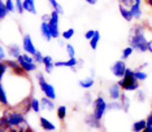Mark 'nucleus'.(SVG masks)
I'll return each instance as SVG.
<instances>
[{"mask_svg": "<svg viewBox=\"0 0 152 132\" xmlns=\"http://www.w3.org/2000/svg\"><path fill=\"white\" fill-rule=\"evenodd\" d=\"M118 10H120L121 17H122L126 22H131V21L134 20V17H133V15H131V12H130V8H127V7L122 5V4H118Z\"/></svg>", "mask_w": 152, "mask_h": 132, "instance_id": "obj_22", "label": "nucleus"}, {"mask_svg": "<svg viewBox=\"0 0 152 132\" xmlns=\"http://www.w3.org/2000/svg\"><path fill=\"white\" fill-rule=\"evenodd\" d=\"M34 61L37 62L38 65H43V60H44V56H43V53L40 51H37V53L34 54Z\"/></svg>", "mask_w": 152, "mask_h": 132, "instance_id": "obj_41", "label": "nucleus"}, {"mask_svg": "<svg viewBox=\"0 0 152 132\" xmlns=\"http://www.w3.org/2000/svg\"><path fill=\"white\" fill-rule=\"evenodd\" d=\"M8 58V52L4 46H0V61H5Z\"/></svg>", "mask_w": 152, "mask_h": 132, "instance_id": "obj_43", "label": "nucleus"}, {"mask_svg": "<svg viewBox=\"0 0 152 132\" xmlns=\"http://www.w3.org/2000/svg\"><path fill=\"white\" fill-rule=\"evenodd\" d=\"M108 110L120 112V110H122V104L120 100H110V102H108Z\"/></svg>", "mask_w": 152, "mask_h": 132, "instance_id": "obj_31", "label": "nucleus"}, {"mask_svg": "<svg viewBox=\"0 0 152 132\" xmlns=\"http://www.w3.org/2000/svg\"><path fill=\"white\" fill-rule=\"evenodd\" d=\"M148 51L152 53V38H151V40L148 41Z\"/></svg>", "mask_w": 152, "mask_h": 132, "instance_id": "obj_52", "label": "nucleus"}, {"mask_svg": "<svg viewBox=\"0 0 152 132\" xmlns=\"http://www.w3.org/2000/svg\"><path fill=\"white\" fill-rule=\"evenodd\" d=\"M66 114H68V107L65 105H58L57 109H56V115L58 118V120H65V118H66Z\"/></svg>", "mask_w": 152, "mask_h": 132, "instance_id": "obj_26", "label": "nucleus"}, {"mask_svg": "<svg viewBox=\"0 0 152 132\" xmlns=\"http://www.w3.org/2000/svg\"><path fill=\"white\" fill-rule=\"evenodd\" d=\"M50 18H51V13L50 15H43V17H42V21H50Z\"/></svg>", "mask_w": 152, "mask_h": 132, "instance_id": "obj_48", "label": "nucleus"}, {"mask_svg": "<svg viewBox=\"0 0 152 132\" xmlns=\"http://www.w3.org/2000/svg\"><path fill=\"white\" fill-rule=\"evenodd\" d=\"M91 106H92V114L100 120L103 119V117L108 112V101H105V99L103 96L96 97Z\"/></svg>", "mask_w": 152, "mask_h": 132, "instance_id": "obj_5", "label": "nucleus"}, {"mask_svg": "<svg viewBox=\"0 0 152 132\" xmlns=\"http://www.w3.org/2000/svg\"><path fill=\"white\" fill-rule=\"evenodd\" d=\"M78 84H79V87H81L82 89L88 91V89H91L92 87L95 86V78L94 76H91V75H88V76H86V78L81 79V81L78 82Z\"/></svg>", "mask_w": 152, "mask_h": 132, "instance_id": "obj_19", "label": "nucleus"}, {"mask_svg": "<svg viewBox=\"0 0 152 132\" xmlns=\"http://www.w3.org/2000/svg\"><path fill=\"white\" fill-rule=\"evenodd\" d=\"M147 127V119H139L131 124V131L133 132H142Z\"/></svg>", "mask_w": 152, "mask_h": 132, "instance_id": "obj_25", "label": "nucleus"}, {"mask_svg": "<svg viewBox=\"0 0 152 132\" xmlns=\"http://www.w3.org/2000/svg\"><path fill=\"white\" fill-rule=\"evenodd\" d=\"M142 132H152V126H150V124H147V127L144 128V130L142 131Z\"/></svg>", "mask_w": 152, "mask_h": 132, "instance_id": "obj_49", "label": "nucleus"}, {"mask_svg": "<svg viewBox=\"0 0 152 132\" xmlns=\"http://www.w3.org/2000/svg\"><path fill=\"white\" fill-rule=\"evenodd\" d=\"M55 67H68V69H70L72 71L77 73L79 70L78 69V58L73 57V58H69L66 61H56L55 62Z\"/></svg>", "mask_w": 152, "mask_h": 132, "instance_id": "obj_9", "label": "nucleus"}, {"mask_svg": "<svg viewBox=\"0 0 152 132\" xmlns=\"http://www.w3.org/2000/svg\"><path fill=\"white\" fill-rule=\"evenodd\" d=\"M95 33H96V30H87V31L85 33V39H86V40H91L92 38H94Z\"/></svg>", "mask_w": 152, "mask_h": 132, "instance_id": "obj_45", "label": "nucleus"}, {"mask_svg": "<svg viewBox=\"0 0 152 132\" xmlns=\"http://www.w3.org/2000/svg\"><path fill=\"white\" fill-rule=\"evenodd\" d=\"M55 62L52 56H50V54H46L44 56V60H43V69H44V73L46 74H51L55 67Z\"/></svg>", "mask_w": 152, "mask_h": 132, "instance_id": "obj_20", "label": "nucleus"}, {"mask_svg": "<svg viewBox=\"0 0 152 132\" xmlns=\"http://www.w3.org/2000/svg\"><path fill=\"white\" fill-rule=\"evenodd\" d=\"M134 99H135V101L143 104V102H146V100H147V95H146V92H144L143 89L139 88L138 91L134 92Z\"/></svg>", "mask_w": 152, "mask_h": 132, "instance_id": "obj_27", "label": "nucleus"}, {"mask_svg": "<svg viewBox=\"0 0 152 132\" xmlns=\"http://www.w3.org/2000/svg\"><path fill=\"white\" fill-rule=\"evenodd\" d=\"M9 70V66L8 64H7L5 61H0V81H3V79L7 76V74H8Z\"/></svg>", "mask_w": 152, "mask_h": 132, "instance_id": "obj_32", "label": "nucleus"}, {"mask_svg": "<svg viewBox=\"0 0 152 132\" xmlns=\"http://www.w3.org/2000/svg\"><path fill=\"white\" fill-rule=\"evenodd\" d=\"M118 83L125 92H135L140 88V84H139L140 82L135 78V73H134L133 69H129V67L126 69L125 75L120 79Z\"/></svg>", "mask_w": 152, "mask_h": 132, "instance_id": "obj_3", "label": "nucleus"}, {"mask_svg": "<svg viewBox=\"0 0 152 132\" xmlns=\"http://www.w3.org/2000/svg\"><path fill=\"white\" fill-rule=\"evenodd\" d=\"M142 1H143V0H137V1L130 7L131 15H133L134 20H137V21L142 20V17H143V8H142Z\"/></svg>", "mask_w": 152, "mask_h": 132, "instance_id": "obj_15", "label": "nucleus"}, {"mask_svg": "<svg viewBox=\"0 0 152 132\" xmlns=\"http://www.w3.org/2000/svg\"><path fill=\"white\" fill-rule=\"evenodd\" d=\"M122 93H124V89H122V87L120 86L118 82L113 83V84H110L108 87V96L110 100H120Z\"/></svg>", "mask_w": 152, "mask_h": 132, "instance_id": "obj_11", "label": "nucleus"}, {"mask_svg": "<svg viewBox=\"0 0 152 132\" xmlns=\"http://www.w3.org/2000/svg\"><path fill=\"white\" fill-rule=\"evenodd\" d=\"M8 132H20V131H18V128L16 127V128H12V130H8Z\"/></svg>", "mask_w": 152, "mask_h": 132, "instance_id": "obj_55", "label": "nucleus"}, {"mask_svg": "<svg viewBox=\"0 0 152 132\" xmlns=\"http://www.w3.org/2000/svg\"><path fill=\"white\" fill-rule=\"evenodd\" d=\"M5 62L8 64L9 66V70H11V73H13V74L16 75H27V73L22 69V66L20 65V62L16 60V58H7Z\"/></svg>", "mask_w": 152, "mask_h": 132, "instance_id": "obj_10", "label": "nucleus"}, {"mask_svg": "<svg viewBox=\"0 0 152 132\" xmlns=\"http://www.w3.org/2000/svg\"><path fill=\"white\" fill-rule=\"evenodd\" d=\"M22 49H23V52L31 54V56H34L38 51L35 48V44H34V41H33V38L30 36L29 34H25V35L22 36Z\"/></svg>", "mask_w": 152, "mask_h": 132, "instance_id": "obj_8", "label": "nucleus"}, {"mask_svg": "<svg viewBox=\"0 0 152 132\" xmlns=\"http://www.w3.org/2000/svg\"><path fill=\"white\" fill-rule=\"evenodd\" d=\"M90 74H91V76H94V78H95V75H96V71L94 70V69H91V70H90Z\"/></svg>", "mask_w": 152, "mask_h": 132, "instance_id": "obj_54", "label": "nucleus"}, {"mask_svg": "<svg viewBox=\"0 0 152 132\" xmlns=\"http://www.w3.org/2000/svg\"><path fill=\"white\" fill-rule=\"evenodd\" d=\"M146 67H148V62H144V64H142V65H140L138 69H140V70H144V69H146Z\"/></svg>", "mask_w": 152, "mask_h": 132, "instance_id": "obj_50", "label": "nucleus"}, {"mask_svg": "<svg viewBox=\"0 0 152 132\" xmlns=\"http://www.w3.org/2000/svg\"><path fill=\"white\" fill-rule=\"evenodd\" d=\"M134 48L133 47H130V46H127L126 48H124L122 49V53H121V60H124V61H126V60H129V58L131 57V54L134 53Z\"/></svg>", "mask_w": 152, "mask_h": 132, "instance_id": "obj_30", "label": "nucleus"}, {"mask_svg": "<svg viewBox=\"0 0 152 132\" xmlns=\"http://www.w3.org/2000/svg\"><path fill=\"white\" fill-rule=\"evenodd\" d=\"M99 41H100V31H99V30H96V33H95L94 38H92L91 40H88L90 48H91L92 51H95L96 48H98V46H99Z\"/></svg>", "mask_w": 152, "mask_h": 132, "instance_id": "obj_29", "label": "nucleus"}, {"mask_svg": "<svg viewBox=\"0 0 152 132\" xmlns=\"http://www.w3.org/2000/svg\"><path fill=\"white\" fill-rule=\"evenodd\" d=\"M57 44H58V47H60V48H64V47H66V44L64 43V39H63V40H58V43H57Z\"/></svg>", "mask_w": 152, "mask_h": 132, "instance_id": "obj_51", "label": "nucleus"}, {"mask_svg": "<svg viewBox=\"0 0 152 132\" xmlns=\"http://www.w3.org/2000/svg\"><path fill=\"white\" fill-rule=\"evenodd\" d=\"M82 102L85 104V105H92V102H94V100H92V96L91 93H85L83 97H82Z\"/></svg>", "mask_w": 152, "mask_h": 132, "instance_id": "obj_42", "label": "nucleus"}, {"mask_svg": "<svg viewBox=\"0 0 152 132\" xmlns=\"http://www.w3.org/2000/svg\"><path fill=\"white\" fill-rule=\"evenodd\" d=\"M0 102L4 107H9V97H8V92H7L5 86L0 82Z\"/></svg>", "mask_w": 152, "mask_h": 132, "instance_id": "obj_21", "label": "nucleus"}, {"mask_svg": "<svg viewBox=\"0 0 152 132\" xmlns=\"http://www.w3.org/2000/svg\"><path fill=\"white\" fill-rule=\"evenodd\" d=\"M117 1H118V4H122V5L127 7V8H130V7L133 5L137 0H117Z\"/></svg>", "mask_w": 152, "mask_h": 132, "instance_id": "obj_44", "label": "nucleus"}, {"mask_svg": "<svg viewBox=\"0 0 152 132\" xmlns=\"http://www.w3.org/2000/svg\"><path fill=\"white\" fill-rule=\"evenodd\" d=\"M134 73H135V78L139 82H144V81H147V79H148V74L144 70H140V69L137 67L135 70H134Z\"/></svg>", "mask_w": 152, "mask_h": 132, "instance_id": "obj_33", "label": "nucleus"}, {"mask_svg": "<svg viewBox=\"0 0 152 132\" xmlns=\"http://www.w3.org/2000/svg\"><path fill=\"white\" fill-rule=\"evenodd\" d=\"M9 15L8 9H7V5H5V1L4 0H0V20H5L7 16Z\"/></svg>", "mask_w": 152, "mask_h": 132, "instance_id": "obj_34", "label": "nucleus"}, {"mask_svg": "<svg viewBox=\"0 0 152 132\" xmlns=\"http://www.w3.org/2000/svg\"><path fill=\"white\" fill-rule=\"evenodd\" d=\"M16 12L18 15H23L25 7H23V0H16Z\"/></svg>", "mask_w": 152, "mask_h": 132, "instance_id": "obj_40", "label": "nucleus"}, {"mask_svg": "<svg viewBox=\"0 0 152 132\" xmlns=\"http://www.w3.org/2000/svg\"><path fill=\"white\" fill-rule=\"evenodd\" d=\"M17 128H18V131H20V132H34V131H33V128H31V126H30V124L27 123V120L22 122Z\"/></svg>", "mask_w": 152, "mask_h": 132, "instance_id": "obj_37", "label": "nucleus"}, {"mask_svg": "<svg viewBox=\"0 0 152 132\" xmlns=\"http://www.w3.org/2000/svg\"><path fill=\"white\" fill-rule=\"evenodd\" d=\"M146 119H147V124H150V126H152V110L150 113H148V115L146 117Z\"/></svg>", "mask_w": 152, "mask_h": 132, "instance_id": "obj_46", "label": "nucleus"}, {"mask_svg": "<svg viewBox=\"0 0 152 132\" xmlns=\"http://www.w3.org/2000/svg\"><path fill=\"white\" fill-rule=\"evenodd\" d=\"M5 5H7L9 15L16 12V0H5Z\"/></svg>", "mask_w": 152, "mask_h": 132, "instance_id": "obj_38", "label": "nucleus"}, {"mask_svg": "<svg viewBox=\"0 0 152 132\" xmlns=\"http://www.w3.org/2000/svg\"><path fill=\"white\" fill-rule=\"evenodd\" d=\"M65 51H66V54L69 56V58H73V57H75V54H77V51H75L74 46H72V44H66Z\"/></svg>", "mask_w": 152, "mask_h": 132, "instance_id": "obj_39", "label": "nucleus"}, {"mask_svg": "<svg viewBox=\"0 0 152 132\" xmlns=\"http://www.w3.org/2000/svg\"><path fill=\"white\" fill-rule=\"evenodd\" d=\"M39 126L43 131H46V132H55L57 130L56 124H55L53 122H51V120L46 117H39Z\"/></svg>", "mask_w": 152, "mask_h": 132, "instance_id": "obj_16", "label": "nucleus"}, {"mask_svg": "<svg viewBox=\"0 0 152 132\" xmlns=\"http://www.w3.org/2000/svg\"><path fill=\"white\" fill-rule=\"evenodd\" d=\"M151 30V26L147 22L135 23L130 29L129 36H127V43L130 47L139 53H146L148 51V41L151 39L147 38V31Z\"/></svg>", "mask_w": 152, "mask_h": 132, "instance_id": "obj_1", "label": "nucleus"}, {"mask_svg": "<svg viewBox=\"0 0 152 132\" xmlns=\"http://www.w3.org/2000/svg\"><path fill=\"white\" fill-rule=\"evenodd\" d=\"M31 112L33 113H40L42 112V105H40V100H38L37 97H31Z\"/></svg>", "mask_w": 152, "mask_h": 132, "instance_id": "obj_28", "label": "nucleus"}, {"mask_svg": "<svg viewBox=\"0 0 152 132\" xmlns=\"http://www.w3.org/2000/svg\"><path fill=\"white\" fill-rule=\"evenodd\" d=\"M120 101H121V104H122V112H124V113H129L130 106H131V99L126 95L125 91H124L122 96H121Z\"/></svg>", "mask_w": 152, "mask_h": 132, "instance_id": "obj_23", "label": "nucleus"}, {"mask_svg": "<svg viewBox=\"0 0 152 132\" xmlns=\"http://www.w3.org/2000/svg\"><path fill=\"white\" fill-rule=\"evenodd\" d=\"M144 1H146V4L152 9V0H144Z\"/></svg>", "mask_w": 152, "mask_h": 132, "instance_id": "obj_53", "label": "nucleus"}, {"mask_svg": "<svg viewBox=\"0 0 152 132\" xmlns=\"http://www.w3.org/2000/svg\"><path fill=\"white\" fill-rule=\"evenodd\" d=\"M58 22H60V13H58L57 10L52 9V12H51V18H50V21H48L52 39H58V38H61V31H60Z\"/></svg>", "mask_w": 152, "mask_h": 132, "instance_id": "obj_6", "label": "nucleus"}, {"mask_svg": "<svg viewBox=\"0 0 152 132\" xmlns=\"http://www.w3.org/2000/svg\"><path fill=\"white\" fill-rule=\"evenodd\" d=\"M86 3H87V4H90V5H95L96 3L99 1V0H85Z\"/></svg>", "mask_w": 152, "mask_h": 132, "instance_id": "obj_47", "label": "nucleus"}, {"mask_svg": "<svg viewBox=\"0 0 152 132\" xmlns=\"http://www.w3.org/2000/svg\"><path fill=\"white\" fill-rule=\"evenodd\" d=\"M74 34H75V30L73 27H70V29H66L61 33V38H63L64 40H70L74 36Z\"/></svg>", "mask_w": 152, "mask_h": 132, "instance_id": "obj_35", "label": "nucleus"}, {"mask_svg": "<svg viewBox=\"0 0 152 132\" xmlns=\"http://www.w3.org/2000/svg\"><path fill=\"white\" fill-rule=\"evenodd\" d=\"M37 0H23V7H25V10L31 15H37Z\"/></svg>", "mask_w": 152, "mask_h": 132, "instance_id": "obj_24", "label": "nucleus"}, {"mask_svg": "<svg viewBox=\"0 0 152 132\" xmlns=\"http://www.w3.org/2000/svg\"><path fill=\"white\" fill-rule=\"evenodd\" d=\"M126 69H127L126 62L124 60H118V61H116L112 64V66H110V73H112V75L115 76V78L121 79L124 75H125Z\"/></svg>", "mask_w": 152, "mask_h": 132, "instance_id": "obj_7", "label": "nucleus"}, {"mask_svg": "<svg viewBox=\"0 0 152 132\" xmlns=\"http://www.w3.org/2000/svg\"><path fill=\"white\" fill-rule=\"evenodd\" d=\"M85 123L87 124L90 128H95V130H99L100 127H102V120L98 119L94 114H88V115H86L85 118Z\"/></svg>", "mask_w": 152, "mask_h": 132, "instance_id": "obj_17", "label": "nucleus"}, {"mask_svg": "<svg viewBox=\"0 0 152 132\" xmlns=\"http://www.w3.org/2000/svg\"><path fill=\"white\" fill-rule=\"evenodd\" d=\"M26 114L16 107H4L3 117L0 119V126L5 130H12V128L18 127L22 122H25Z\"/></svg>", "mask_w": 152, "mask_h": 132, "instance_id": "obj_2", "label": "nucleus"}, {"mask_svg": "<svg viewBox=\"0 0 152 132\" xmlns=\"http://www.w3.org/2000/svg\"><path fill=\"white\" fill-rule=\"evenodd\" d=\"M35 78H37V81H38V84H39L40 91L43 92V95L47 96V97H50V99H52V100H56V97H57L56 89H55V87L51 84V83H48L46 81L43 73H37Z\"/></svg>", "mask_w": 152, "mask_h": 132, "instance_id": "obj_4", "label": "nucleus"}, {"mask_svg": "<svg viewBox=\"0 0 152 132\" xmlns=\"http://www.w3.org/2000/svg\"><path fill=\"white\" fill-rule=\"evenodd\" d=\"M148 25H150V26H151V29H152V20H151V22L148 23Z\"/></svg>", "mask_w": 152, "mask_h": 132, "instance_id": "obj_56", "label": "nucleus"}, {"mask_svg": "<svg viewBox=\"0 0 152 132\" xmlns=\"http://www.w3.org/2000/svg\"><path fill=\"white\" fill-rule=\"evenodd\" d=\"M151 110H152V105H151Z\"/></svg>", "mask_w": 152, "mask_h": 132, "instance_id": "obj_57", "label": "nucleus"}, {"mask_svg": "<svg viewBox=\"0 0 152 132\" xmlns=\"http://www.w3.org/2000/svg\"><path fill=\"white\" fill-rule=\"evenodd\" d=\"M7 48V52H8V56L11 58H18L22 54V46H20V44H16V43H11L8 44V46L5 47Z\"/></svg>", "mask_w": 152, "mask_h": 132, "instance_id": "obj_12", "label": "nucleus"}, {"mask_svg": "<svg viewBox=\"0 0 152 132\" xmlns=\"http://www.w3.org/2000/svg\"><path fill=\"white\" fill-rule=\"evenodd\" d=\"M17 61L20 62V65L22 66V69L27 73V74H29V73H35L38 70V64H37V62H29V61H26L25 58L22 57V54L18 58H17Z\"/></svg>", "mask_w": 152, "mask_h": 132, "instance_id": "obj_13", "label": "nucleus"}, {"mask_svg": "<svg viewBox=\"0 0 152 132\" xmlns=\"http://www.w3.org/2000/svg\"><path fill=\"white\" fill-rule=\"evenodd\" d=\"M40 105H42L43 112H48V113H52L57 109L56 105H55V100L50 99V97H47V96L40 99Z\"/></svg>", "mask_w": 152, "mask_h": 132, "instance_id": "obj_14", "label": "nucleus"}, {"mask_svg": "<svg viewBox=\"0 0 152 132\" xmlns=\"http://www.w3.org/2000/svg\"><path fill=\"white\" fill-rule=\"evenodd\" d=\"M48 3H50V5L52 7V9L53 10H57L60 15H64V9H63V7L60 5V3L57 1V0H48Z\"/></svg>", "mask_w": 152, "mask_h": 132, "instance_id": "obj_36", "label": "nucleus"}, {"mask_svg": "<svg viewBox=\"0 0 152 132\" xmlns=\"http://www.w3.org/2000/svg\"><path fill=\"white\" fill-rule=\"evenodd\" d=\"M40 30V35L46 41H51L52 40V35H51V30H50V25H48L47 21H42L39 26Z\"/></svg>", "mask_w": 152, "mask_h": 132, "instance_id": "obj_18", "label": "nucleus"}]
</instances>
